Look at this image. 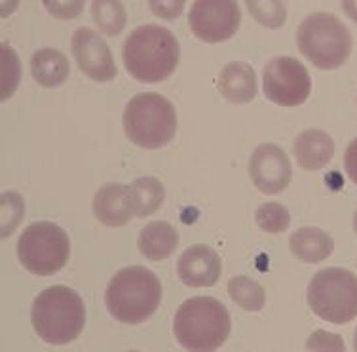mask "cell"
Here are the masks:
<instances>
[{
	"label": "cell",
	"instance_id": "cell-26",
	"mask_svg": "<svg viewBox=\"0 0 357 352\" xmlns=\"http://www.w3.org/2000/svg\"><path fill=\"white\" fill-rule=\"evenodd\" d=\"M44 8L57 20H75L82 14L84 0H42Z\"/></svg>",
	"mask_w": 357,
	"mask_h": 352
},
{
	"label": "cell",
	"instance_id": "cell-10",
	"mask_svg": "<svg viewBox=\"0 0 357 352\" xmlns=\"http://www.w3.org/2000/svg\"><path fill=\"white\" fill-rule=\"evenodd\" d=\"M240 23L241 12L236 0H196L188 15L194 36L207 44L232 38Z\"/></svg>",
	"mask_w": 357,
	"mask_h": 352
},
{
	"label": "cell",
	"instance_id": "cell-19",
	"mask_svg": "<svg viewBox=\"0 0 357 352\" xmlns=\"http://www.w3.org/2000/svg\"><path fill=\"white\" fill-rule=\"evenodd\" d=\"M35 80L44 88H57L69 78L70 67L67 57L54 48H42L31 59Z\"/></svg>",
	"mask_w": 357,
	"mask_h": 352
},
{
	"label": "cell",
	"instance_id": "cell-8",
	"mask_svg": "<svg viewBox=\"0 0 357 352\" xmlns=\"http://www.w3.org/2000/svg\"><path fill=\"white\" fill-rule=\"evenodd\" d=\"M70 242L67 233L50 221L29 225L17 240V257L35 277H52L67 265Z\"/></svg>",
	"mask_w": 357,
	"mask_h": 352
},
{
	"label": "cell",
	"instance_id": "cell-6",
	"mask_svg": "<svg viewBox=\"0 0 357 352\" xmlns=\"http://www.w3.org/2000/svg\"><path fill=\"white\" fill-rule=\"evenodd\" d=\"M124 130L137 147L162 149L177 133L175 107L160 94H139L126 105Z\"/></svg>",
	"mask_w": 357,
	"mask_h": 352
},
{
	"label": "cell",
	"instance_id": "cell-27",
	"mask_svg": "<svg viewBox=\"0 0 357 352\" xmlns=\"http://www.w3.org/2000/svg\"><path fill=\"white\" fill-rule=\"evenodd\" d=\"M149 4L154 15H158L160 20L172 21L183 14L186 0H149Z\"/></svg>",
	"mask_w": 357,
	"mask_h": 352
},
{
	"label": "cell",
	"instance_id": "cell-13",
	"mask_svg": "<svg viewBox=\"0 0 357 352\" xmlns=\"http://www.w3.org/2000/svg\"><path fill=\"white\" fill-rule=\"evenodd\" d=\"M220 270L222 263L217 251L204 244L185 249L177 263L181 282L190 288H211L220 278Z\"/></svg>",
	"mask_w": 357,
	"mask_h": 352
},
{
	"label": "cell",
	"instance_id": "cell-31",
	"mask_svg": "<svg viewBox=\"0 0 357 352\" xmlns=\"http://www.w3.org/2000/svg\"><path fill=\"white\" fill-rule=\"evenodd\" d=\"M354 230L357 233V212H356V215H354Z\"/></svg>",
	"mask_w": 357,
	"mask_h": 352
},
{
	"label": "cell",
	"instance_id": "cell-21",
	"mask_svg": "<svg viewBox=\"0 0 357 352\" xmlns=\"http://www.w3.org/2000/svg\"><path fill=\"white\" fill-rule=\"evenodd\" d=\"M91 17L109 36L120 35L126 27V10L120 0H91Z\"/></svg>",
	"mask_w": 357,
	"mask_h": 352
},
{
	"label": "cell",
	"instance_id": "cell-25",
	"mask_svg": "<svg viewBox=\"0 0 357 352\" xmlns=\"http://www.w3.org/2000/svg\"><path fill=\"white\" fill-rule=\"evenodd\" d=\"M0 204H2V236H8L20 225L21 217L25 214V204L17 193H4Z\"/></svg>",
	"mask_w": 357,
	"mask_h": 352
},
{
	"label": "cell",
	"instance_id": "cell-14",
	"mask_svg": "<svg viewBox=\"0 0 357 352\" xmlns=\"http://www.w3.org/2000/svg\"><path fill=\"white\" fill-rule=\"evenodd\" d=\"M93 214L97 221H101L107 227H122L126 223H130L133 214L131 206L130 189L124 185H105L99 189L93 198Z\"/></svg>",
	"mask_w": 357,
	"mask_h": 352
},
{
	"label": "cell",
	"instance_id": "cell-16",
	"mask_svg": "<svg viewBox=\"0 0 357 352\" xmlns=\"http://www.w3.org/2000/svg\"><path fill=\"white\" fill-rule=\"evenodd\" d=\"M219 90L222 97L234 105L253 101L257 96V75L248 63L234 61L222 67L219 76Z\"/></svg>",
	"mask_w": 357,
	"mask_h": 352
},
{
	"label": "cell",
	"instance_id": "cell-23",
	"mask_svg": "<svg viewBox=\"0 0 357 352\" xmlns=\"http://www.w3.org/2000/svg\"><path fill=\"white\" fill-rule=\"evenodd\" d=\"M249 14L266 29H282L287 21L283 0H245Z\"/></svg>",
	"mask_w": 357,
	"mask_h": 352
},
{
	"label": "cell",
	"instance_id": "cell-20",
	"mask_svg": "<svg viewBox=\"0 0 357 352\" xmlns=\"http://www.w3.org/2000/svg\"><path fill=\"white\" fill-rule=\"evenodd\" d=\"M128 189H130L131 206H133L135 217L144 219L154 212H158L160 206L164 204V185L156 177H139Z\"/></svg>",
	"mask_w": 357,
	"mask_h": 352
},
{
	"label": "cell",
	"instance_id": "cell-28",
	"mask_svg": "<svg viewBox=\"0 0 357 352\" xmlns=\"http://www.w3.org/2000/svg\"><path fill=\"white\" fill-rule=\"evenodd\" d=\"M308 349H335V351H344V343L338 339V335H333V333H325V332H316L312 337L308 339L306 343Z\"/></svg>",
	"mask_w": 357,
	"mask_h": 352
},
{
	"label": "cell",
	"instance_id": "cell-22",
	"mask_svg": "<svg viewBox=\"0 0 357 352\" xmlns=\"http://www.w3.org/2000/svg\"><path fill=\"white\" fill-rule=\"evenodd\" d=\"M228 295L234 303L248 312H259L266 303V293L259 282L248 277H234L228 282Z\"/></svg>",
	"mask_w": 357,
	"mask_h": 352
},
{
	"label": "cell",
	"instance_id": "cell-12",
	"mask_svg": "<svg viewBox=\"0 0 357 352\" xmlns=\"http://www.w3.org/2000/svg\"><path fill=\"white\" fill-rule=\"evenodd\" d=\"M249 173L255 186L264 194L285 191L291 181V162L287 154L274 143H264L255 149L249 160Z\"/></svg>",
	"mask_w": 357,
	"mask_h": 352
},
{
	"label": "cell",
	"instance_id": "cell-1",
	"mask_svg": "<svg viewBox=\"0 0 357 352\" xmlns=\"http://www.w3.org/2000/svg\"><path fill=\"white\" fill-rule=\"evenodd\" d=\"M122 57L126 71L137 82H162L177 69L178 44L169 29L143 25L128 36Z\"/></svg>",
	"mask_w": 357,
	"mask_h": 352
},
{
	"label": "cell",
	"instance_id": "cell-15",
	"mask_svg": "<svg viewBox=\"0 0 357 352\" xmlns=\"http://www.w3.org/2000/svg\"><path fill=\"white\" fill-rule=\"evenodd\" d=\"M295 156L298 166L308 172H317L335 156V143L327 131L306 130L295 141Z\"/></svg>",
	"mask_w": 357,
	"mask_h": 352
},
{
	"label": "cell",
	"instance_id": "cell-4",
	"mask_svg": "<svg viewBox=\"0 0 357 352\" xmlns=\"http://www.w3.org/2000/svg\"><path fill=\"white\" fill-rule=\"evenodd\" d=\"M173 333L188 351H217L230 335V314L215 297H192L178 307Z\"/></svg>",
	"mask_w": 357,
	"mask_h": 352
},
{
	"label": "cell",
	"instance_id": "cell-7",
	"mask_svg": "<svg viewBox=\"0 0 357 352\" xmlns=\"http://www.w3.org/2000/svg\"><path fill=\"white\" fill-rule=\"evenodd\" d=\"M312 312L331 324H348L357 316V277L340 267L317 272L308 286Z\"/></svg>",
	"mask_w": 357,
	"mask_h": 352
},
{
	"label": "cell",
	"instance_id": "cell-29",
	"mask_svg": "<svg viewBox=\"0 0 357 352\" xmlns=\"http://www.w3.org/2000/svg\"><path fill=\"white\" fill-rule=\"evenodd\" d=\"M344 168H346V173L354 183L357 185V139H354L348 149H346V154H344Z\"/></svg>",
	"mask_w": 357,
	"mask_h": 352
},
{
	"label": "cell",
	"instance_id": "cell-9",
	"mask_svg": "<svg viewBox=\"0 0 357 352\" xmlns=\"http://www.w3.org/2000/svg\"><path fill=\"white\" fill-rule=\"evenodd\" d=\"M264 96L282 107H298L312 94V78L303 63L295 57H274L266 63L262 75Z\"/></svg>",
	"mask_w": 357,
	"mask_h": 352
},
{
	"label": "cell",
	"instance_id": "cell-30",
	"mask_svg": "<svg viewBox=\"0 0 357 352\" xmlns=\"http://www.w3.org/2000/svg\"><path fill=\"white\" fill-rule=\"evenodd\" d=\"M342 8L344 14L357 23V0H342Z\"/></svg>",
	"mask_w": 357,
	"mask_h": 352
},
{
	"label": "cell",
	"instance_id": "cell-5",
	"mask_svg": "<svg viewBox=\"0 0 357 352\" xmlns=\"http://www.w3.org/2000/svg\"><path fill=\"white\" fill-rule=\"evenodd\" d=\"M296 44L303 56L317 69L342 67L351 54V35L342 21L333 14L317 12L298 25Z\"/></svg>",
	"mask_w": 357,
	"mask_h": 352
},
{
	"label": "cell",
	"instance_id": "cell-2",
	"mask_svg": "<svg viewBox=\"0 0 357 352\" xmlns=\"http://www.w3.org/2000/svg\"><path fill=\"white\" fill-rule=\"evenodd\" d=\"M162 301V284L152 270L141 265L126 267L110 278L105 305L122 324L137 325L156 312Z\"/></svg>",
	"mask_w": 357,
	"mask_h": 352
},
{
	"label": "cell",
	"instance_id": "cell-32",
	"mask_svg": "<svg viewBox=\"0 0 357 352\" xmlns=\"http://www.w3.org/2000/svg\"><path fill=\"white\" fill-rule=\"evenodd\" d=\"M354 349L357 351V330H356V337H354Z\"/></svg>",
	"mask_w": 357,
	"mask_h": 352
},
{
	"label": "cell",
	"instance_id": "cell-18",
	"mask_svg": "<svg viewBox=\"0 0 357 352\" xmlns=\"http://www.w3.org/2000/svg\"><path fill=\"white\" fill-rule=\"evenodd\" d=\"M178 244V235L172 223L152 221L141 230L137 246L139 251L151 261H164L172 256Z\"/></svg>",
	"mask_w": 357,
	"mask_h": 352
},
{
	"label": "cell",
	"instance_id": "cell-11",
	"mask_svg": "<svg viewBox=\"0 0 357 352\" xmlns=\"http://www.w3.org/2000/svg\"><path fill=\"white\" fill-rule=\"evenodd\" d=\"M78 69L96 82H110L116 76V63L107 42L91 29H78L70 41Z\"/></svg>",
	"mask_w": 357,
	"mask_h": 352
},
{
	"label": "cell",
	"instance_id": "cell-17",
	"mask_svg": "<svg viewBox=\"0 0 357 352\" xmlns=\"http://www.w3.org/2000/svg\"><path fill=\"white\" fill-rule=\"evenodd\" d=\"M291 254L304 263H321L333 254L335 240L325 230L316 227H303L289 238Z\"/></svg>",
	"mask_w": 357,
	"mask_h": 352
},
{
	"label": "cell",
	"instance_id": "cell-24",
	"mask_svg": "<svg viewBox=\"0 0 357 352\" xmlns=\"http://www.w3.org/2000/svg\"><path fill=\"white\" fill-rule=\"evenodd\" d=\"M255 219H257V225L268 235H282L291 225L289 210L278 202H266V204L259 206Z\"/></svg>",
	"mask_w": 357,
	"mask_h": 352
},
{
	"label": "cell",
	"instance_id": "cell-3",
	"mask_svg": "<svg viewBox=\"0 0 357 352\" xmlns=\"http://www.w3.org/2000/svg\"><path fill=\"white\" fill-rule=\"evenodd\" d=\"M31 322L42 341L67 345L82 333L86 324L82 297L67 286H52L35 299Z\"/></svg>",
	"mask_w": 357,
	"mask_h": 352
}]
</instances>
